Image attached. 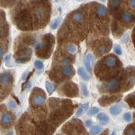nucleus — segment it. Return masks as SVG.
<instances>
[{"label":"nucleus","mask_w":135,"mask_h":135,"mask_svg":"<svg viewBox=\"0 0 135 135\" xmlns=\"http://www.w3.org/2000/svg\"><path fill=\"white\" fill-rule=\"evenodd\" d=\"M53 41H54V38L52 34H47L45 35L43 43L41 44L37 45L36 47V51L37 53H40L41 51H43V50L46 51V57L48 58L49 57V54L51 53V51L52 49V46L53 45Z\"/></svg>","instance_id":"f257e3e1"},{"label":"nucleus","mask_w":135,"mask_h":135,"mask_svg":"<svg viewBox=\"0 0 135 135\" xmlns=\"http://www.w3.org/2000/svg\"><path fill=\"white\" fill-rule=\"evenodd\" d=\"M46 100V97L43 93H35V94H32L31 97V103L34 106H40L45 103Z\"/></svg>","instance_id":"f03ea898"},{"label":"nucleus","mask_w":135,"mask_h":135,"mask_svg":"<svg viewBox=\"0 0 135 135\" xmlns=\"http://www.w3.org/2000/svg\"><path fill=\"white\" fill-rule=\"evenodd\" d=\"M120 88V82L117 79H112L109 82L103 84V89L105 91H116Z\"/></svg>","instance_id":"7ed1b4c3"},{"label":"nucleus","mask_w":135,"mask_h":135,"mask_svg":"<svg viewBox=\"0 0 135 135\" xmlns=\"http://www.w3.org/2000/svg\"><path fill=\"white\" fill-rule=\"evenodd\" d=\"M121 97H122L121 96H103L99 99V103L101 105L105 107L107 105L112 103L113 102L120 100Z\"/></svg>","instance_id":"20e7f679"},{"label":"nucleus","mask_w":135,"mask_h":135,"mask_svg":"<svg viewBox=\"0 0 135 135\" xmlns=\"http://www.w3.org/2000/svg\"><path fill=\"white\" fill-rule=\"evenodd\" d=\"M103 64L106 66L107 68H113L116 66L118 62V60L116 56H113V55H109V56H107L104 58Z\"/></svg>","instance_id":"39448f33"},{"label":"nucleus","mask_w":135,"mask_h":135,"mask_svg":"<svg viewBox=\"0 0 135 135\" xmlns=\"http://www.w3.org/2000/svg\"><path fill=\"white\" fill-rule=\"evenodd\" d=\"M32 55V49L31 48H23L20 49L18 52H16L15 57L16 56V58H28L31 59Z\"/></svg>","instance_id":"423d86ee"},{"label":"nucleus","mask_w":135,"mask_h":135,"mask_svg":"<svg viewBox=\"0 0 135 135\" xmlns=\"http://www.w3.org/2000/svg\"><path fill=\"white\" fill-rule=\"evenodd\" d=\"M111 48V45H108L106 43H100L97 47V53H98L99 55H103L104 53H107L108 51H109Z\"/></svg>","instance_id":"0eeeda50"},{"label":"nucleus","mask_w":135,"mask_h":135,"mask_svg":"<svg viewBox=\"0 0 135 135\" xmlns=\"http://www.w3.org/2000/svg\"><path fill=\"white\" fill-rule=\"evenodd\" d=\"M12 77L10 74L5 73L0 76V84L3 86H7L12 82Z\"/></svg>","instance_id":"6e6552de"},{"label":"nucleus","mask_w":135,"mask_h":135,"mask_svg":"<svg viewBox=\"0 0 135 135\" xmlns=\"http://www.w3.org/2000/svg\"><path fill=\"white\" fill-rule=\"evenodd\" d=\"M12 122V117L10 113H5L3 114L1 119V124L3 126L7 127L10 125Z\"/></svg>","instance_id":"1a4fd4ad"},{"label":"nucleus","mask_w":135,"mask_h":135,"mask_svg":"<svg viewBox=\"0 0 135 135\" xmlns=\"http://www.w3.org/2000/svg\"><path fill=\"white\" fill-rule=\"evenodd\" d=\"M121 18L124 23L128 24V23L132 22L134 20V16L130 12L125 11V12H122Z\"/></svg>","instance_id":"9d476101"},{"label":"nucleus","mask_w":135,"mask_h":135,"mask_svg":"<svg viewBox=\"0 0 135 135\" xmlns=\"http://www.w3.org/2000/svg\"><path fill=\"white\" fill-rule=\"evenodd\" d=\"M121 4V0H109V8L111 12L118 10Z\"/></svg>","instance_id":"9b49d317"},{"label":"nucleus","mask_w":135,"mask_h":135,"mask_svg":"<svg viewBox=\"0 0 135 135\" xmlns=\"http://www.w3.org/2000/svg\"><path fill=\"white\" fill-rule=\"evenodd\" d=\"M93 60V56L91 53H88L84 58V65L87 68L88 72H91V61Z\"/></svg>","instance_id":"f8f14e48"},{"label":"nucleus","mask_w":135,"mask_h":135,"mask_svg":"<svg viewBox=\"0 0 135 135\" xmlns=\"http://www.w3.org/2000/svg\"><path fill=\"white\" fill-rule=\"evenodd\" d=\"M96 14L99 17H104L107 15V9L103 5H97L96 7Z\"/></svg>","instance_id":"ddd939ff"},{"label":"nucleus","mask_w":135,"mask_h":135,"mask_svg":"<svg viewBox=\"0 0 135 135\" xmlns=\"http://www.w3.org/2000/svg\"><path fill=\"white\" fill-rule=\"evenodd\" d=\"M62 73L65 76H72L74 74V70L72 66H66L63 68L62 69Z\"/></svg>","instance_id":"4468645a"},{"label":"nucleus","mask_w":135,"mask_h":135,"mask_svg":"<svg viewBox=\"0 0 135 135\" xmlns=\"http://www.w3.org/2000/svg\"><path fill=\"white\" fill-rule=\"evenodd\" d=\"M72 20L76 23H80L84 20V15L80 12H75L72 15Z\"/></svg>","instance_id":"2eb2a0df"},{"label":"nucleus","mask_w":135,"mask_h":135,"mask_svg":"<svg viewBox=\"0 0 135 135\" xmlns=\"http://www.w3.org/2000/svg\"><path fill=\"white\" fill-rule=\"evenodd\" d=\"M89 103H84L81 105L79 107V108L78 109L77 111H76V116H82V114L87 111L89 109Z\"/></svg>","instance_id":"dca6fc26"},{"label":"nucleus","mask_w":135,"mask_h":135,"mask_svg":"<svg viewBox=\"0 0 135 135\" xmlns=\"http://www.w3.org/2000/svg\"><path fill=\"white\" fill-rule=\"evenodd\" d=\"M109 111H110L111 114H112L113 116H117V115L121 113L122 107L119 105H115L111 107V108L109 109Z\"/></svg>","instance_id":"f3484780"},{"label":"nucleus","mask_w":135,"mask_h":135,"mask_svg":"<svg viewBox=\"0 0 135 135\" xmlns=\"http://www.w3.org/2000/svg\"><path fill=\"white\" fill-rule=\"evenodd\" d=\"M78 74L82 77V78L84 80H89L90 79V77L89 75L87 74V72H86V71L84 70V68H79L78 69Z\"/></svg>","instance_id":"a211bd4d"},{"label":"nucleus","mask_w":135,"mask_h":135,"mask_svg":"<svg viewBox=\"0 0 135 135\" xmlns=\"http://www.w3.org/2000/svg\"><path fill=\"white\" fill-rule=\"evenodd\" d=\"M97 118L99 119V121L101 122V123L103 124H106L109 122V118L108 116H107L106 114H105L103 113H99L97 115Z\"/></svg>","instance_id":"6ab92c4d"},{"label":"nucleus","mask_w":135,"mask_h":135,"mask_svg":"<svg viewBox=\"0 0 135 135\" xmlns=\"http://www.w3.org/2000/svg\"><path fill=\"white\" fill-rule=\"evenodd\" d=\"M124 135H135V126L134 124H132L128 126L127 128H126L124 131Z\"/></svg>","instance_id":"aec40b11"},{"label":"nucleus","mask_w":135,"mask_h":135,"mask_svg":"<svg viewBox=\"0 0 135 135\" xmlns=\"http://www.w3.org/2000/svg\"><path fill=\"white\" fill-rule=\"evenodd\" d=\"M102 130V127L100 126H95L90 130V133L91 135H98Z\"/></svg>","instance_id":"412c9836"},{"label":"nucleus","mask_w":135,"mask_h":135,"mask_svg":"<svg viewBox=\"0 0 135 135\" xmlns=\"http://www.w3.org/2000/svg\"><path fill=\"white\" fill-rule=\"evenodd\" d=\"M45 88L49 95L52 94L53 91H54V90H55V87L53 86V84L49 82V81H47L45 82Z\"/></svg>","instance_id":"4be33fe9"},{"label":"nucleus","mask_w":135,"mask_h":135,"mask_svg":"<svg viewBox=\"0 0 135 135\" xmlns=\"http://www.w3.org/2000/svg\"><path fill=\"white\" fill-rule=\"evenodd\" d=\"M61 22V18H56L53 20V22H52V24H51V28L52 30H55L59 26V24H60Z\"/></svg>","instance_id":"5701e85b"},{"label":"nucleus","mask_w":135,"mask_h":135,"mask_svg":"<svg viewBox=\"0 0 135 135\" xmlns=\"http://www.w3.org/2000/svg\"><path fill=\"white\" fill-rule=\"evenodd\" d=\"M126 101L129 104V105L132 107H134V93L129 95L126 98Z\"/></svg>","instance_id":"b1692460"},{"label":"nucleus","mask_w":135,"mask_h":135,"mask_svg":"<svg viewBox=\"0 0 135 135\" xmlns=\"http://www.w3.org/2000/svg\"><path fill=\"white\" fill-rule=\"evenodd\" d=\"M67 51L71 53H74L76 51V47L74 45H69L67 47Z\"/></svg>","instance_id":"393cba45"},{"label":"nucleus","mask_w":135,"mask_h":135,"mask_svg":"<svg viewBox=\"0 0 135 135\" xmlns=\"http://www.w3.org/2000/svg\"><path fill=\"white\" fill-rule=\"evenodd\" d=\"M98 112H99V109L97 108V107H93V108L91 109L89 111L87 112V114L89 116H93V115L97 114Z\"/></svg>","instance_id":"a878e982"},{"label":"nucleus","mask_w":135,"mask_h":135,"mask_svg":"<svg viewBox=\"0 0 135 135\" xmlns=\"http://www.w3.org/2000/svg\"><path fill=\"white\" fill-rule=\"evenodd\" d=\"M34 66L37 68V69H39V70H41V69H43L44 67V65L43 62H41V61L39 60H36L34 62Z\"/></svg>","instance_id":"bb28decb"},{"label":"nucleus","mask_w":135,"mask_h":135,"mask_svg":"<svg viewBox=\"0 0 135 135\" xmlns=\"http://www.w3.org/2000/svg\"><path fill=\"white\" fill-rule=\"evenodd\" d=\"M81 87H82V91L83 95L85 97L88 96L89 95V91H88L87 86L84 84H81Z\"/></svg>","instance_id":"cd10ccee"},{"label":"nucleus","mask_w":135,"mask_h":135,"mask_svg":"<svg viewBox=\"0 0 135 135\" xmlns=\"http://www.w3.org/2000/svg\"><path fill=\"white\" fill-rule=\"evenodd\" d=\"M31 59H28V58H16L15 61L16 62L18 63V64H24V63L29 62Z\"/></svg>","instance_id":"c85d7f7f"},{"label":"nucleus","mask_w":135,"mask_h":135,"mask_svg":"<svg viewBox=\"0 0 135 135\" xmlns=\"http://www.w3.org/2000/svg\"><path fill=\"white\" fill-rule=\"evenodd\" d=\"M114 51L116 52V53H117L118 55H122V49H121L120 46L119 45H115L114 47Z\"/></svg>","instance_id":"c756f323"},{"label":"nucleus","mask_w":135,"mask_h":135,"mask_svg":"<svg viewBox=\"0 0 135 135\" xmlns=\"http://www.w3.org/2000/svg\"><path fill=\"white\" fill-rule=\"evenodd\" d=\"M124 120L126 121V122H130L131 120V114L130 113H126L123 116Z\"/></svg>","instance_id":"7c9ffc66"},{"label":"nucleus","mask_w":135,"mask_h":135,"mask_svg":"<svg viewBox=\"0 0 135 135\" xmlns=\"http://www.w3.org/2000/svg\"><path fill=\"white\" fill-rule=\"evenodd\" d=\"M16 103H15L14 101H10L8 102V106L10 107V108L12 109H14L16 107Z\"/></svg>","instance_id":"2f4dec72"},{"label":"nucleus","mask_w":135,"mask_h":135,"mask_svg":"<svg viewBox=\"0 0 135 135\" xmlns=\"http://www.w3.org/2000/svg\"><path fill=\"white\" fill-rule=\"evenodd\" d=\"M129 3H130V5L131 6V7H132L133 9H135V0H130V1H129Z\"/></svg>","instance_id":"473e14b6"},{"label":"nucleus","mask_w":135,"mask_h":135,"mask_svg":"<svg viewBox=\"0 0 135 135\" xmlns=\"http://www.w3.org/2000/svg\"><path fill=\"white\" fill-rule=\"evenodd\" d=\"M85 124H86V126H87V127H91V126H92V124H93V122H92L91 120H89L86 121Z\"/></svg>","instance_id":"72a5a7b5"},{"label":"nucleus","mask_w":135,"mask_h":135,"mask_svg":"<svg viewBox=\"0 0 135 135\" xmlns=\"http://www.w3.org/2000/svg\"><path fill=\"white\" fill-rule=\"evenodd\" d=\"M3 1L5 3H6L10 4V5H12V3L15 1V0H3Z\"/></svg>","instance_id":"f704fd0d"},{"label":"nucleus","mask_w":135,"mask_h":135,"mask_svg":"<svg viewBox=\"0 0 135 135\" xmlns=\"http://www.w3.org/2000/svg\"><path fill=\"white\" fill-rule=\"evenodd\" d=\"M10 57H11V55H7V56H5V62H7L8 61L10 60Z\"/></svg>","instance_id":"c9c22d12"},{"label":"nucleus","mask_w":135,"mask_h":135,"mask_svg":"<svg viewBox=\"0 0 135 135\" xmlns=\"http://www.w3.org/2000/svg\"><path fill=\"white\" fill-rule=\"evenodd\" d=\"M3 56V51L2 48L0 47V58H1Z\"/></svg>","instance_id":"e433bc0d"},{"label":"nucleus","mask_w":135,"mask_h":135,"mask_svg":"<svg viewBox=\"0 0 135 135\" xmlns=\"http://www.w3.org/2000/svg\"><path fill=\"white\" fill-rule=\"evenodd\" d=\"M7 135H14V133H12V132H10L9 133H7Z\"/></svg>","instance_id":"4c0bfd02"},{"label":"nucleus","mask_w":135,"mask_h":135,"mask_svg":"<svg viewBox=\"0 0 135 135\" xmlns=\"http://www.w3.org/2000/svg\"><path fill=\"white\" fill-rule=\"evenodd\" d=\"M111 135H116V131H115V130H114V131H113V133H111Z\"/></svg>","instance_id":"58836bf2"},{"label":"nucleus","mask_w":135,"mask_h":135,"mask_svg":"<svg viewBox=\"0 0 135 135\" xmlns=\"http://www.w3.org/2000/svg\"><path fill=\"white\" fill-rule=\"evenodd\" d=\"M1 22H2V19H1V18L0 17V24H1Z\"/></svg>","instance_id":"ea45409f"},{"label":"nucleus","mask_w":135,"mask_h":135,"mask_svg":"<svg viewBox=\"0 0 135 135\" xmlns=\"http://www.w3.org/2000/svg\"><path fill=\"white\" fill-rule=\"evenodd\" d=\"M101 1H105V0H101Z\"/></svg>","instance_id":"a19ab883"}]
</instances>
